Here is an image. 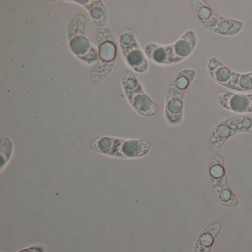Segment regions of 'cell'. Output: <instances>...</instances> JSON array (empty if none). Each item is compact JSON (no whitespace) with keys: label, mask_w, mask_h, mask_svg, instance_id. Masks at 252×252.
Listing matches in <instances>:
<instances>
[{"label":"cell","mask_w":252,"mask_h":252,"mask_svg":"<svg viewBox=\"0 0 252 252\" xmlns=\"http://www.w3.org/2000/svg\"><path fill=\"white\" fill-rule=\"evenodd\" d=\"M197 36L194 30L187 31L172 45L149 44L146 46L147 57L156 64L161 66L179 64L188 59L196 49Z\"/></svg>","instance_id":"cell-1"},{"label":"cell","mask_w":252,"mask_h":252,"mask_svg":"<svg viewBox=\"0 0 252 252\" xmlns=\"http://www.w3.org/2000/svg\"><path fill=\"white\" fill-rule=\"evenodd\" d=\"M194 69L185 68L177 73L171 82L165 102L164 115L171 126H179L184 119V97L187 90L195 79Z\"/></svg>","instance_id":"cell-2"},{"label":"cell","mask_w":252,"mask_h":252,"mask_svg":"<svg viewBox=\"0 0 252 252\" xmlns=\"http://www.w3.org/2000/svg\"><path fill=\"white\" fill-rule=\"evenodd\" d=\"M93 150L97 153L117 158L133 159L148 154L151 144L146 139H126L101 136L91 141Z\"/></svg>","instance_id":"cell-3"},{"label":"cell","mask_w":252,"mask_h":252,"mask_svg":"<svg viewBox=\"0 0 252 252\" xmlns=\"http://www.w3.org/2000/svg\"><path fill=\"white\" fill-rule=\"evenodd\" d=\"M191 8L202 26L215 34L234 36L244 28L243 22L220 15L206 1L194 0L191 2Z\"/></svg>","instance_id":"cell-4"},{"label":"cell","mask_w":252,"mask_h":252,"mask_svg":"<svg viewBox=\"0 0 252 252\" xmlns=\"http://www.w3.org/2000/svg\"><path fill=\"white\" fill-rule=\"evenodd\" d=\"M208 177L212 191L221 205L229 209L240 206V200L228 182L223 156L215 154L211 158L208 164Z\"/></svg>","instance_id":"cell-5"},{"label":"cell","mask_w":252,"mask_h":252,"mask_svg":"<svg viewBox=\"0 0 252 252\" xmlns=\"http://www.w3.org/2000/svg\"><path fill=\"white\" fill-rule=\"evenodd\" d=\"M239 134H252V118L235 115L218 122L211 130L209 144L213 152H219L228 140Z\"/></svg>","instance_id":"cell-6"},{"label":"cell","mask_w":252,"mask_h":252,"mask_svg":"<svg viewBox=\"0 0 252 252\" xmlns=\"http://www.w3.org/2000/svg\"><path fill=\"white\" fill-rule=\"evenodd\" d=\"M207 71L220 86L236 92L252 91V72L237 73L215 57H211L208 61Z\"/></svg>","instance_id":"cell-7"},{"label":"cell","mask_w":252,"mask_h":252,"mask_svg":"<svg viewBox=\"0 0 252 252\" xmlns=\"http://www.w3.org/2000/svg\"><path fill=\"white\" fill-rule=\"evenodd\" d=\"M86 19L84 15L73 18L69 28V41L72 52L84 63L92 64L97 59L95 48L90 44L85 36Z\"/></svg>","instance_id":"cell-8"},{"label":"cell","mask_w":252,"mask_h":252,"mask_svg":"<svg viewBox=\"0 0 252 252\" xmlns=\"http://www.w3.org/2000/svg\"><path fill=\"white\" fill-rule=\"evenodd\" d=\"M122 82L129 102L138 113L146 117L154 116L157 113V106L132 73L125 72L122 76Z\"/></svg>","instance_id":"cell-9"},{"label":"cell","mask_w":252,"mask_h":252,"mask_svg":"<svg viewBox=\"0 0 252 252\" xmlns=\"http://www.w3.org/2000/svg\"><path fill=\"white\" fill-rule=\"evenodd\" d=\"M124 32L120 36V44L126 63L135 71L144 73L148 69V62L132 33Z\"/></svg>","instance_id":"cell-10"},{"label":"cell","mask_w":252,"mask_h":252,"mask_svg":"<svg viewBox=\"0 0 252 252\" xmlns=\"http://www.w3.org/2000/svg\"><path fill=\"white\" fill-rule=\"evenodd\" d=\"M220 107L237 115L252 113V94L220 91L217 95Z\"/></svg>","instance_id":"cell-11"},{"label":"cell","mask_w":252,"mask_h":252,"mask_svg":"<svg viewBox=\"0 0 252 252\" xmlns=\"http://www.w3.org/2000/svg\"><path fill=\"white\" fill-rule=\"evenodd\" d=\"M221 228V224L218 222H211L205 226L197 235L193 252H212Z\"/></svg>","instance_id":"cell-12"},{"label":"cell","mask_w":252,"mask_h":252,"mask_svg":"<svg viewBox=\"0 0 252 252\" xmlns=\"http://www.w3.org/2000/svg\"><path fill=\"white\" fill-rule=\"evenodd\" d=\"M116 47L113 37L109 38L99 45L100 62L104 61L106 64L113 65L116 59ZM99 62V63H100Z\"/></svg>","instance_id":"cell-13"},{"label":"cell","mask_w":252,"mask_h":252,"mask_svg":"<svg viewBox=\"0 0 252 252\" xmlns=\"http://www.w3.org/2000/svg\"><path fill=\"white\" fill-rule=\"evenodd\" d=\"M88 11L91 13V17L94 19V23L98 26V23H100V27H102L103 25L101 24V22L105 23L106 16H107L105 8L102 2H94V4H90Z\"/></svg>","instance_id":"cell-14"},{"label":"cell","mask_w":252,"mask_h":252,"mask_svg":"<svg viewBox=\"0 0 252 252\" xmlns=\"http://www.w3.org/2000/svg\"><path fill=\"white\" fill-rule=\"evenodd\" d=\"M18 252H45V248L42 246H35L32 247L27 248Z\"/></svg>","instance_id":"cell-15"}]
</instances>
